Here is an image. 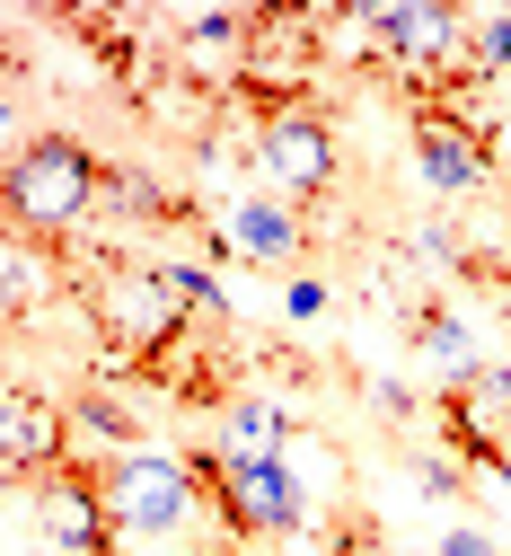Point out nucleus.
<instances>
[{
  "instance_id": "f257e3e1",
  "label": "nucleus",
  "mask_w": 511,
  "mask_h": 556,
  "mask_svg": "<svg viewBox=\"0 0 511 556\" xmlns=\"http://www.w3.org/2000/svg\"><path fill=\"white\" fill-rule=\"evenodd\" d=\"M89 213H106V160L80 132H36L10 160V222L36 239H71Z\"/></svg>"
},
{
  "instance_id": "f03ea898",
  "label": "nucleus",
  "mask_w": 511,
  "mask_h": 556,
  "mask_svg": "<svg viewBox=\"0 0 511 556\" xmlns=\"http://www.w3.org/2000/svg\"><path fill=\"white\" fill-rule=\"evenodd\" d=\"M194 485H203V513H221V530L239 547H273V539H301L309 521V485L291 477L282 459H221V451H186Z\"/></svg>"
},
{
  "instance_id": "7ed1b4c3",
  "label": "nucleus",
  "mask_w": 511,
  "mask_h": 556,
  "mask_svg": "<svg viewBox=\"0 0 511 556\" xmlns=\"http://www.w3.org/2000/svg\"><path fill=\"white\" fill-rule=\"evenodd\" d=\"M414 115V168L442 203H476L494 194V168H502V142L511 132L485 115V106H406Z\"/></svg>"
},
{
  "instance_id": "20e7f679",
  "label": "nucleus",
  "mask_w": 511,
  "mask_h": 556,
  "mask_svg": "<svg viewBox=\"0 0 511 556\" xmlns=\"http://www.w3.org/2000/svg\"><path fill=\"white\" fill-rule=\"evenodd\" d=\"M98 477H106V504H115V521H124L132 539H177V530L203 513V485H194L186 459L115 451V459H98Z\"/></svg>"
},
{
  "instance_id": "39448f33",
  "label": "nucleus",
  "mask_w": 511,
  "mask_h": 556,
  "mask_svg": "<svg viewBox=\"0 0 511 556\" xmlns=\"http://www.w3.org/2000/svg\"><path fill=\"white\" fill-rule=\"evenodd\" d=\"M27 504H36V521H44V539H53L62 556H115V539H124L98 459H62V468H44V477L27 485Z\"/></svg>"
},
{
  "instance_id": "423d86ee",
  "label": "nucleus",
  "mask_w": 511,
  "mask_h": 556,
  "mask_svg": "<svg viewBox=\"0 0 511 556\" xmlns=\"http://www.w3.org/2000/svg\"><path fill=\"white\" fill-rule=\"evenodd\" d=\"M256 160L282 194H301V203H335L344 186V142H335V124L318 106H291L273 124H256Z\"/></svg>"
},
{
  "instance_id": "0eeeda50",
  "label": "nucleus",
  "mask_w": 511,
  "mask_h": 556,
  "mask_svg": "<svg viewBox=\"0 0 511 556\" xmlns=\"http://www.w3.org/2000/svg\"><path fill=\"white\" fill-rule=\"evenodd\" d=\"M221 248L239 265H318V230L301 222V203H273V194L221 203Z\"/></svg>"
},
{
  "instance_id": "6e6552de",
  "label": "nucleus",
  "mask_w": 511,
  "mask_h": 556,
  "mask_svg": "<svg viewBox=\"0 0 511 556\" xmlns=\"http://www.w3.org/2000/svg\"><path fill=\"white\" fill-rule=\"evenodd\" d=\"M71 397H44V389H10L0 397V459H10V477L18 485H36L44 468H62L71 459Z\"/></svg>"
},
{
  "instance_id": "1a4fd4ad",
  "label": "nucleus",
  "mask_w": 511,
  "mask_h": 556,
  "mask_svg": "<svg viewBox=\"0 0 511 556\" xmlns=\"http://www.w3.org/2000/svg\"><path fill=\"white\" fill-rule=\"evenodd\" d=\"M388 309H397V336H406L442 380H468V371L485 363V354H476V327H468V309H459L450 292H397Z\"/></svg>"
},
{
  "instance_id": "9d476101",
  "label": "nucleus",
  "mask_w": 511,
  "mask_h": 556,
  "mask_svg": "<svg viewBox=\"0 0 511 556\" xmlns=\"http://www.w3.org/2000/svg\"><path fill=\"white\" fill-rule=\"evenodd\" d=\"M291 442H301V415H282L273 397H230L221 425H212L221 459H291Z\"/></svg>"
},
{
  "instance_id": "9b49d317",
  "label": "nucleus",
  "mask_w": 511,
  "mask_h": 556,
  "mask_svg": "<svg viewBox=\"0 0 511 556\" xmlns=\"http://www.w3.org/2000/svg\"><path fill=\"white\" fill-rule=\"evenodd\" d=\"M71 425H80L89 442H115V451H141V415L115 397V389H80L71 397Z\"/></svg>"
},
{
  "instance_id": "f8f14e48",
  "label": "nucleus",
  "mask_w": 511,
  "mask_h": 556,
  "mask_svg": "<svg viewBox=\"0 0 511 556\" xmlns=\"http://www.w3.org/2000/svg\"><path fill=\"white\" fill-rule=\"evenodd\" d=\"M468 62H476V80L511 72V10H468Z\"/></svg>"
},
{
  "instance_id": "ddd939ff",
  "label": "nucleus",
  "mask_w": 511,
  "mask_h": 556,
  "mask_svg": "<svg viewBox=\"0 0 511 556\" xmlns=\"http://www.w3.org/2000/svg\"><path fill=\"white\" fill-rule=\"evenodd\" d=\"M353 389H361V406H371V415H380V425H406V415L423 406L414 389H397V380H380V371H353Z\"/></svg>"
},
{
  "instance_id": "4468645a",
  "label": "nucleus",
  "mask_w": 511,
  "mask_h": 556,
  "mask_svg": "<svg viewBox=\"0 0 511 556\" xmlns=\"http://www.w3.org/2000/svg\"><path fill=\"white\" fill-rule=\"evenodd\" d=\"M414 477H423L432 504H459V495H468V468H459L450 451H414Z\"/></svg>"
},
{
  "instance_id": "2eb2a0df",
  "label": "nucleus",
  "mask_w": 511,
  "mask_h": 556,
  "mask_svg": "<svg viewBox=\"0 0 511 556\" xmlns=\"http://www.w3.org/2000/svg\"><path fill=\"white\" fill-rule=\"evenodd\" d=\"M442 556H511V547H494V539H485L476 521H459V530L442 539Z\"/></svg>"
},
{
  "instance_id": "dca6fc26",
  "label": "nucleus",
  "mask_w": 511,
  "mask_h": 556,
  "mask_svg": "<svg viewBox=\"0 0 511 556\" xmlns=\"http://www.w3.org/2000/svg\"><path fill=\"white\" fill-rule=\"evenodd\" d=\"M291 318H327V283H309V274H301V283H291Z\"/></svg>"
},
{
  "instance_id": "f3484780",
  "label": "nucleus",
  "mask_w": 511,
  "mask_h": 556,
  "mask_svg": "<svg viewBox=\"0 0 511 556\" xmlns=\"http://www.w3.org/2000/svg\"><path fill=\"white\" fill-rule=\"evenodd\" d=\"M494 194L511 203V142H502V168H494Z\"/></svg>"
},
{
  "instance_id": "a211bd4d",
  "label": "nucleus",
  "mask_w": 511,
  "mask_h": 556,
  "mask_svg": "<svg viewBox=\"0 0 511 556\" xmlns=\"http://www.w3.org/2000/svg\"><path fill=\"white\" fill-rule=\"evenodd\" d=\"M494 477H502V485H511V451H502V459H494Z\"/></svg>"
},
{
  "instance_id": "6ab92c4d",
  "label": "nucleus",
  "mask_w": 511,
  "mask_h": 556,
  "mask_svg": "<svg viewBox=\"0 0 511 556\" xmlns=\"http://www.w3.org/2000/svg\"><path fill=\"white\" fill-rule=\"evenodd\" d=\"M212 556H247V547H239V539H230V547H212Z\"/></svg>"
}]
</instances>
